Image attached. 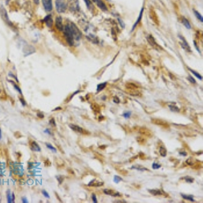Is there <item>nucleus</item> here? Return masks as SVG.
I'll list each match as a JSON object with an SVG mask.
<instances>
[{
    "instance_id": "obj_16",
    "label": "nucleus",
    "mask_w": 203,
    "mask_h": 203,
    "mask_svg": "<svg viewBox=\"0 0 203 203\" xmlns=\"http://www.w3.org/2000/svg\"><path fill=\"white\" fill-rule=\"evenodd\" d=\"M148 192H149V193L152 194L154 196H159V195H162L164 194L163 191L158 190V189H157V190H148Z\"/></svg>"
},
{
    "instance_id": "obj_33",
    "label": "nucleus",
    "mask_w": 203,
    "mask_h": 203,
    "mask_svg": "<svg viewBox=\"0 0 203 203\" xmlns=\"http://www.w3.org/2000/svg\"><path fill=\"white\" fill-rule=\"evenodd\" d=\"M84 1L85 2V3H86L87 8L89 10H90V9L92 8V4H91V2L90 1V0H84Z\"/></svg>"
},
{
    "instance_id": "obj_53",
    "label": "nucleus",
    "mask_w": 203,
    "mask_h": 203,
    "mask_svg": "<svg viewBox=\"0 0 203 203\" xmlns=\"http://www.w3.org/2000/svg\"><path fill=\"white\" fill-rule=\"evenodd\" d=\"M1 131L0 129V139L1 138Z\"/></svg>"
},
{
    "instance_id": "obj_25",
    "label": "nucleus",
    "mask_w": 203,
    "mask_h": 203,
    "mask_svg": "<svg viewBox=\"0 0 203 203\" xmlns=\"http://www.w3.org/2000/svg\"><path fill=\"white\" fill-rule=\"evenodd\" d=\"M181 196L183 197L184 199H186V200H190V201H192V202H194V201H195V200H194L193 196H192V195H186V194H181Z\"/></svg>"
},
{
    "instance_id": "obj_39",
    "label": "nucleus",
    "mask_w": 203,
    "mask_h": 203,
    "mask_svg": "<svg viewBox=\"0 0 203 203\" xmlns=\"http://www.w3.org/2000/svg\"><path fill=\"white\" fill-rule=\"evenodd\" d=\"M130 95H131V96H141V94H140L138 91H134V92H131V93H129Z\"/></svg>"
},
{
    "instance_id": "obj_37",
    "label": "nucleus",
    "mask_w": 203,
    "mask_h": 203,
    "mask_svg": "<svg viewBox=\"0 0 203 203\" xmlns=\"http://www.w3.org/2000/svg\"><path fill=\"white\" fill-rule=\"evenodd\" d=\"M10 82H12V84L14 85V88H15V89H16V90L17 91H18L19 92V93H22V91H21V90H20V89L19 88V87H18V85H16V84H14V83L12 82V81H10Z\"/></svg>"
},
{
    "instance_id": "obj_8",
    "label": "nucleus",
    "mask_w": 203,
    "mask_h": 203,
    "mask_svg": "<svg viewBox=\"0 0 203 203\" xmlns=\"http://www.w3.org/2000/svg\"><path fill=\"white\" fill-rule=\"evenodd\" d=\"M56 27L59 30H63L64 25L62 23V18L61 16H57L56 18V22H55Z\"/></svg>"
},
{
    "instance_id": "obj_13",
    "label": "nucleus",
    "mask_w": 203,
    "mask_h": 203,
    "mask_svg": "<svg viewBox=\"0 0 203 203\" xmlns=\"http://www.w3.org/2000/svg\"><path fill=\"white\" fill-rule=\"evenodd\" d=\"M30 149H31V150L35 151V152H40L41 151L40 147H39V146L35 141L30 142Z\"/></svg>"
},
{
    "instance_id": "obj_43",
    "label": "nucleus",
    "mask_w": 203,
    "mask_h": 203,
    "mask_svg": "<svg viewBox=\"0 0 203 203\" xmlns=\"http://www.w3.org/2000/svg\"><path fill=\"white\" fill-rule=\"evenodd\" d=\"M57 178H58V179H57V180H59V181H60V184H61V183H62V181H63V180H64V177L62 176H61V175H60V176H57Z\"/></svg>"
},
{
    "instance_id": "obj_52",
    "label": "nucleus",
    "mask_w": 203,
    "mask_h": 203,
    "mask_svg": "<svg viewBox=\"0 0 203 203\" xmlns=\"http://www.w3.org/2000/svg\"><path fill=\"white\" fill-rule=\"evenodd\" d=\"M104 117H102V116H100V117H99V119H100V120H102V119H104Z\"/></svg>"
},
{
    "instance_id": "obj_3",
    "label": "nucleus",
    "mask_w": 203,
    "mask_h": 203,
    "mask_svg": "<svg viewBox=\"0 0 203 203\" xmlns=\"http://www.w3.org/2000/svg\"><path fill=\"white\" fill-rule=\"evenodd\" d=\"M0 14L1 16L2 19L4 20V22L8 24V25H10V27L13 26L12 23L10 22V19H9V17H8V13H7L6 10L3 8V6H1V8H0Z\"/></svg>"
},
{
    "instance_id": "obj_17",
    "label": "nucleus",
    "mask_w": 203,
    "mask_h": 203,
    "mask_svg": "<svg viewBox=\"0 0 203 203\" xmlns=\"http://www.w3.org/2000/svg\"><path fill=\"white\" fill-rule=\"evenodd\" d=\"M143 8H142V10H141V12H140V15H139V16H138V18H137V20H136V22L135 23V24H133V28H132V30H133L134 29H135V27L137 26V24H139V23L140 22V20H141L142 18V15H143Z\"/></svg>"
},
{
    "instance_id": "obj_51",
    "label": "nucleus",
    "mask_w": 203,
    "mask_h": 203,
    "mask_svg": "<svg viewBox=\"0 0 203 203\" xmlns=\"http://www.w3.org/2000/svg\"><path fill=\"white\" fill-rule=\"evenodd\" d=\"M114 203H126L125 201H115Z\"/></svg>"
},
{
    "instance_id": "obj_14",
    "label": "nucleus",
    "mask_w": 203,
    "mask_h": 203,
    "mask_svg": "<svg viewBox=\"0 0 203 203\" xmlns=\"http://www.w3.org/2000/svg\"><path fill=\"white\" fill-rule=\"evenodd\" d=\"M139 131H140V133H141L142 135H146V136L148 137L152 136V133H151V131H150L149 129H148L147 128H146V127H141Z\"/></svg>"
},
{
    "instance_id": "obj_6",
    "label": "nucleus",
    "mask_w": 203,
    "mask_h": 203,
    "mask_svg": "<svg viewBox=\"0 0 203 203\" xmlns=\"http://www.w3.org/2000/svg\"><path fill=\"white\" fill-rule=\"evenodd\" d=\"M69 127H70V129H72L74 131H76L77 133H81V134H87V133L89 134L90 133L89 132L86 131L85 129H83V128H81V127L78 126V125H76L70 124L69 125Z\"/></svg>"
},
{
    "instance_id": "obj_1",
    "label": "nucleus",
    "mask_w": 203,
    "mask_h": 203,
    "mask_svg": "<svg viewBox=\"0 0 203 203\" xmlns=\"http://www.w3.org/2000/svg\"><path fill=\"white\" fill-rule=\"evenodd\" d=\"M64 34L67 43L70 46L75 45V42L79 41L81 38V33L78 27L73 23L67 24L64 27Z\"/></svg>"
},
{
    "instance_id": "obj_20",
    "label": "nucleus",
    "mask_w": 203,
    "mask_h": 203,
    "mask_svg": "<svg viewBox=\"0 0 203 203\" xmlns=\"http://www.w3.org/2000/svg\"><path fill=\"white\" fill-rule=\"evenodd\" d=\"M7 197H8V203H14V194H12V195H11L10 191H8Z\"/></svg>"
},
{
    "instance_id": "obj_47",
    "label": "nucleus",
    "mask_w": 203,
    "mask_h": 203,
    "mask_svg": "<svg viewBox=\"0 0 203 203\" xmlns=\"http://www.w3.org/2000/svg\"><path fill=\"white\" fill-rule=\"evenodd\" d=\"M41 114V113L37 114V116H39V117H40L41 119V118H43V117H44V115H43V114Z\"/></svg>"
},
{
    "instance_id": "obj_22",
    "label": "nucleus",
    "mask_w": 203,
    "mask_h": 203,
    "mask_svg": "<svg viewBox=\"0 0 203 203\" xmlns=\"http://www.w3.org/2000/svg\"><path fill=\"white\" fill-rule=\"evenodd\" d=\"M106 83H100L99 85H98V86H97V93H99L102 90H104V89L106 87Z\"/></svg>"
},
{
    "instance_id": "obj_31",
    "label": "nucleus",
    "mask_w": 203,
    "mask_h": 203,
    "mask_svg": "<svg viewBox=\"0 0 203 203\" xmlns=\"http://www.w3.org/2000/svg\"><path fill=\"white\" fill-rule=\"evenodd\" d=\"M123 180V179L120 177L118 176V175H114V182L116 183H119L120 181H121Z\"/></svg>"
},
{
    "instance_id": "obj_46",
    "label": "nucleus",
    "mask_w": 203,
    "mask_h": 203,
    "mask_svg": "<svg viewBox=\"0 0 203 203\" xmlns=\"http://www.w3.org/2000/svg\"><path fill=\"white\" fill-rule=\"evenodd\" d=\"M180 154L182 155V156H185V157H186V156H187V153L186 152H185V151H184L183 152H180Z\"/></svg>"
},
{
    "instance_id": "obj_36",
    "label": "nucleus",
    "mask_w": 203,
    "mask_h": 203,
    "mask_svg": "<svg viewBox=\"0 0 203 203\" xmlns=\"http://www.w3.org/2000/svg\"><path fill=\"white\" fill-rule=\"evenodd\" d=\"M160 166H161L160 165H158V164H157L156 163H154L152 164V168H153L154 169H158L160 168Z\"/></svg>"
},
{
    "instance_id": "obj_35",
    "label": "nucleus",
    "mask_w": 203,
    "mask_h": 203,
    "mask_svg": "<svg viewBox=\"0 0 203 203\" xmlns=\"http://www.w3.org/2000/svg\"><path fill=\"white\" fill-rule=\"evenodd\" d=\"M186 163L188 165L192 166V165H193L194 164V161L192 160V158H188V159L186 160Z\"/></svg>"
},
{
    "instance_id": "obj_19",
    "label": "nucleus",
    "mask_w": 203,
    "mask_h": 203,
    "mask_svg": "<svg viewBox=\"0 0 203 203\" xmlns=\"http://www.w3.org/2000/svg\"><path fill=\"white\" fill-rule=\"evenodd\" d=\"M181 21H182V23L183 24V25L186 27L188 29H191V24H190V22L188 21V20L187 18L183 17L182 19H181Z\"/></svg>"
},
{
    "instance_id": "obj_11",
    "label": "nucleus",
    "mask_w": 203,
    "mask_h": 203,
    "mask_svg": "<svg viewBox=\"0 0 203 203\" xmlns=\"http://www.w3.org/2000/svg\"><path fill=\"white\" fill-rule=\"evenodd\" d=\"M93 2L96 3L97 6L99 7L102 10H103V11H106V10H108L106 4L104 3L102 0H93Z\"/></svg>"
},
{
    "instance_id": "obj_41",
    "label": "nucleus",
    "mask_w": 203,
    "mask_h": 203,
    "mask_svg": "<svg viewBox=\"0 0 203 203\" xmlns=\"http://www.w3.org/2000/svg\"><path fill=\"white\" fill-rule=\"evenodd\" d=\"M188 79L190 81V82H191L192 83H196V81H195V79H194L192 77H191V76H189V77H188Z\"/></svg>"
},
{
    "instance_id": "obj_2",
    "label": "nucleus",
    "mask_w": 203,
    "mask_h": 203,
    "mask_svg": "<svg viewBox=\"0 0 203 203\" xmlns=\"http://www.w3.org/2000/svg\"><path fill=\"white\" fill-rule=\"evenodd\" d=\"M56 8L58 12H64L67 10V3L65 0H56Z\"/></svg>"
},
{
    "instance_id": "obj_5",
    "label": "nucleus",
    "mask_w": 203,
    "mask_h": 203,
    "mask_svg": "<svg viewBox=\"0 0 203 203\" xmlns=\"http://www.w3.org/2000/svg\"><path fill=\"white\" fill-rule=\"evenodd\" d=\"M179 37H180V40H181V41L180 42V45H181V46L183 47V49H184L186 51L188 52H191V48H190V45H188V43L186 41V40L181 35H179Z\"/></svg>"
},
{
    "instance_id": "obj_10",
    "label": "nucleus",
    "mask_w": 203,
    "mask_h": 203,
    "mask_svg": "<svg viewBox=\"0 0 203 203\" xmlns=\"http://www.w3.org/2000/svg\"><path fill=\"white\" fill-rule=\"evenodd\" d=\"M152 123H154V125H160V126H163L165 127H169V124L166 123V121L160 120V119H152Z\"/></svg>"
},
{
    "instance_id": "obj_28",
    "label": "nucleus",
    "mask_w": 203,
    "mask_h": 203,
    "mask_svg": "<svg viewBox=\"0 0 203 203\" xmlns=\"http://www.w3.org/2000/svg\"><path fill=\"white\" fill-rule=\"evenodd\" d=\"M126 87L127 89H130V90H134V89H136L138 87L135 85V84L133 83H127L126 85Z\"/></svg>"
},
{
    "instance_id": "obj_29",
    "label": "nucleus",
    "mask_w": 203,
    "mask_h": 203,
    "mask_svg": "<svg viewBox=\"0 0 203 203\" xmlns=\"http://www.w3.org/2000/svg\"><path fill=\"white\" fill-rule=\"evenodd\" d=\"M189 70H190V72L193 74V75H195V76H196L198 79H200V80H202V79H203V77H202V76L200 75V74H198V73H196V71L192 70V69H190V68H189Z\"/></svg>"
},
{
    "instance_id": "obj_12",
    "label": "nucleus",
    "mask_w": 203,
    "mask_h": 203,
    "mask_svg": "<svg viewBox=\"0 0 203 203\" xmlns=\"http://www.w3.org/2000/svg\"><path fill=\"white\" fill-rule=\"evenodd\" d=\"M43 21L48 27H51L53 25V19L51 15H47L44 18Z\"/></svg>"
},
{
    "instance_id": "obj_23",
    "label": "nucleus",
    "mask_w": 203,
    "mask_h": 203,
    "mask_svg": "<svg viewBox=\"0 0 203 203\" xmlns=\"http://www.w3.org/2000/svg\"><path fill=\"white\" fill-rule=\"evenodd\" d=\"M131 169L138 170V171H146V170H148L146 168H145V167H143L142 166H140V165H134V166H131Z\"/></svg>"
},
{
    "instance_id": "obj_44",
    "label": "nucleus",
    "mask_w": 203,
    "mask_h": 203,
    "mask_svg": "<svg viewBox=\"0 0 203 203\" xmlns=\"http://www.w3.org/2000/svg\"><path fill=\"white\" fill-rule=\"evenodd\" d=\"M91 198H92V200H93V203H97V198H96V195L94 194H92V196H91Z\"/></svg>"
},
{
    "instance_id": "obj_49",
    "label": "nucleus",
    "mask_w": 203,
    "mask_h": 203,
    "mask_svg": "<svg viewBox=\"0 0 203 203\" xmlns=\"http://www.w3.org/2000/svg\"><path fill=\"white\" fill-rule=\"evenodd\" d=\"M20 101H21V102H23V106H25V104H26L25 103H26V102H25L24 101L23 99H20Z\"/></svg>"
},
{
    "instance_id": "obj_50",
    "label": "nucleus",
    "mask_w": 203,
    "mask_h": 203,
    "mask_svg": "<svg viewBox=\"0 0 203 203\" xmlns=\"http://www.w3.org/2000/svg\"><path fill=\"white\" fill-rule=\"evenodd\" d=\"M23 203H27V200L26 198H23Z\"/></svg>"
},
{
    "instance_id": "obj_38",
    "label": "nucleus",
    "mask_w": 203,
    "mask_h": 203,
    "mask_svg": "<svg viewBox=\"0 0 203 203\" xmlns=\"http://www.w3.org/2000/svg\"><path fill=\"white\" fill-rule=\"evenodd\" d=\"M123 116L125 119H128V118H129L130 116H131V113L130 112H126V113H125L123 114Z\"/></svg>"
},
{
    "instance_id": "obj_42",
    "label": "nucleus",
    "mask_w": 203,
    "mask_h": 203,
    "mask_svg": "<svg viewBox=\"0 0 203 203\" xmlns=\"http://www.w3.org/2000/svg\"><path fill=\"white\" fill-rule=\"evenodd\" d=\"M50 124L52 126H56V122H55L54 119H52L50 120Z\"/></svg>"
},
{
    "instance_id": "obj_15",
    "label": "nucleus",
    "mask_w": 203,
    "mask_h": 203,
    "mask_svg": "<svg viewBox=\"0 0 203 203\" xmlns=\"http://www.w3.org/2000/svg\"><path fill=\"white\" fill-rule=\"evenodd\" d=\"M104 185V182L101 181H97L96 179H93L92 181H91L90 183H88V186H93V187H100Z\"/></svg>"
},
{
    "instance_id": "obj_30",
    "label": "nucleus",
    "mask_w": 203,
    "mask_h": 203,
    "mask_svg": "<svg viewBox=\"0 0 203 203\" xmlns=\"http://www.w3.org/2000/svg\"><path fill=\"white\" fill-rule=\"evenodd\" d=\"M184 180H186V182H188V183H193L194 182V178L193 177H190V176H186L184 177Z\"/></svg>"
},
{
    "instance_id": "obj_27",
    "label": "nucleus",
    "mask_w": 203,
    "mask_h": 203,
    "mask_svg": "<svg viewBox=\"0 0 203 203\" xmlns=\"http://www.w3.org/2000/svg\"><path fill=\"white\" fill-rule=\"evenodd\" d=\"M91 108H92V110H93L94 112H96V113H99V112H100V106H99L98 104H93V105L91 106Z\"/></svg>"
},
{
    "instance_id": "obj_24",
    "label": "nucleus",
    "mask_w": 203,
    "mask_h": 203,
    "mask_svg": "<svg viewBox=\"0 0 203 203\" xmlns=\"http://www.w3.org/2000/svg\"><path fill=\"white\" fill-rule=\"evenodd\" d=\"M169 107L170 110H171L172 112H174V113H178V112L180 111L179 108H178L177 106H176L175 105L171 104V105H169Z\"/></svg>"
},
{
    "instance_id": "obj_32",
    "label": "nucleus",
    "mask_w": 203,
    "mask_h": 203,
    "mask_svg": "<svg viewBox=\"0 0 203 203\" xmlns=\"http://www.w3.org/2000/svg\"><path fill=\"white\" fill-rule=\"evenodd\" d=\"M137 141L138 143H141V144H143V143L146 142V140L141 136L138 137L137 138Z\"/></svg>"
},
{
    "instance_id": "obj_26",
    "label": "nucleus",
    "mask_w": 203,
    "mask_h": 203,
    "mask_svg": "<svg viewBox=\"0 0 203 203\" xmlns=\"http://www.w3.org/2000/svg\"><path fill=\"white\" fill-rule=\"evenodd\" d=\"M194 14H195V16H196V18L198 19V20H200L201 23H203V16H202V15L200 14L198 11H196V10H194Z\"/></svg>"
},
{
    "instance_id": "obj_7",
    "label": "nucleus",
    "mask_w": 203,
    "mask_h": 203,
    "mask_svg": "<svg viewBox=\"0 0 203 203\" xmlns=\"http://www.w3.org/2000/svg\"><path fill=\"white\" fill-rule=\"evenodd\" d=\"M23 52L25 54V56H29L32 53L35 52V47L31 45H26L23 48Z\"/></svg>"
},
{
    "instance_id": "obj_21",
    "label": "nucleus",
    "mask_w": 203,
    "mask_h": 203,
    "mask_svg": "<svg viewBox=\"0 0 203 203\" xmlns=\"http://www.w3.org/2000/svg\"><path fill=\"white\" fill-rule=\"evenodd\" d=\"M159 154H160V156H162L163 157H165L166 156V154H167V151H166V149L165 148V147L161 146L159 148Z\"/></svg>"
},
{
    "instance_id": "obj_18",
    "label": "nucleus",
    "mask_w": 203,
    "mask_h": 203,
    "mask_svg": "<svg viewBox=\"0 0 203 203\" xmlns=\"http://www.w3.org/2000/svg\"><path fill=\"white\" fill-rule=\"evenodd\" d=\"M70 8H71V10H74V11H75V10H77V8L79 9V3H78V0H74L73 2V1L72 0H70Z\"/></svg>"
},
{
    "instance_id": "obj_40",
    "label": "nucleus",
    "mask_w": 203,
    "mask_h": 203,
    "mask_svg": "<svg viewBox=\"0 0 203 203\" xmlns=\"http://www.w3.org/2000/svg\"><path fill=\"white\" fill-rule=\"evenodd\" d=\"M113 102H114V103L119 104V103H120V100H119V98L118 97L114 96L113 98Z\"/></svg>"
},
{
    "instance_id": "obj_4",
    "label": "nucleus",
    "mask_w": 203,
    "mask_h": 203,
    "mask_svg": "<svg viewBox=\"0 0 203 203\" xmlns=\"http://www.w3.org/2000/svg\"><path fill=\"white\" fill-rule=\"evenodd\" d=\"M42 3L44 9L46 12H50L52 10V0H42Z\"/></svg>"
},
{
    "instance_id": "obj_45",
    "label": "nucleus",
    "mask_w": 203,
    "mask_h": 203,
    "mask_svg": "<svg viewBox=\"0 0 203 203\" xmlns=\"http://www.w3.org/2000/svg\"><path fill=\"white\" fill-rule=\"evenodd\" d=\"M42 193H43V194L46 197V198H50V196H49V194H48V193L45 190H42Z\"/></svg>"
},
{
    "instance_id": "obj_34",
    "label": "nucleus",
    "mask_w": 203,
    "mask_h": 203,
    "mask_svg": "<svg viewBox=\"0 0 203 203\" xmlns=\"http://www.w3.org/2000/svg\"><path fill=\"white\" fill-rule=\"evenodd\" d=\"M46 146H47V147L48 148H50V150H52V151H53V152H56V148H54V147H53V146L52 145V144H50V143H46Z\"/></svg>"
},
{
    "instance_id": "obj_48",
    "label": "nucleus",
    "mask_w": 203,
    "mask_h": 203,
    "mask_svg": "<svg viewBox=\"0 0 203 203\" xmlns=\"http://www.w3.org/2000/svg\"><path fill=\"white\" fill-rule=\"evenodd\" d=\"M34 3H35L36 5H38L39 4V0H33Z\"/></svg>"
},
{
    "instance_id": "obj_9",
    "label": "nucleus",
    "mask_w": 203,
    "mask_h": 203,
    "mask_svg": "<svg viewBox=\"0 0 203 203\" xmlns=\"http://www.w3.org/2000/svg\"><path fill=\"white\" fill-rule=\"evenodd\" d=\"M104 194H107V195H110V196H121V194L118 192H116V191H114L113 190H111V189H105V190H104Z\"/></svg>"
}]
</instances>
